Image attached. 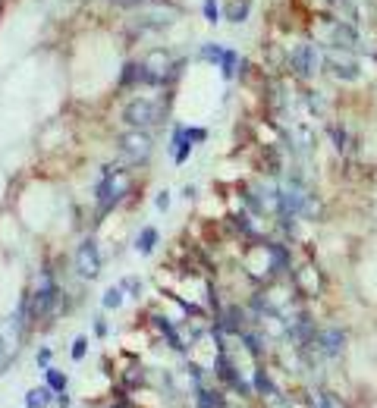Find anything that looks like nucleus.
<instances>
[{
	"mask_svg": "<svg viewBox=\"0 0 377 408\" xmlns=\"http://www.w3.org/2000/svg\"><path fill=\"white\" fill-rule=\"evenodd\" d=\"M312 41L324 44L327 51H349V53H365L368 51V41L362 35V29L352 22V19L340 16L333 10H324V13H314L312 19Z\"/></svg>",
	"mask_w": 377,
	"mask_h": 408,
	"instance_id": "obj_1",
	"label": "nucleus"
},
{
	"mask_svg": "<svg viewBox=\"0 0 377 408\" xmlns=\"http://www.w3.org/2000/svg\"><path fill=\"white\" fill-rule=\"evenodd\" d=\"M183 6L173 4V0H148L145 6L136 13L129 25V38L126 41L136 44L145 41V35H160V32H170L177 22H183Z\"/></svg>",
	"mask_w": 377,
	"mask_h": 408,
	"instance_id": "obj_2",
	"label": "nucleus"
},
{
	"mask_svg": "<svg viewBox=\"0 0 377 408\" xmlns=\"http://www.w3.org/2000/svg\"><path fill=\"white\" fill-rule=\"evenodd\" d=\"M139 60H141L145 88H173L186 70V57H177V53L167 51V48H154Z\"/></svg>",
	"mask_w": 377,
	"mask_h": 408,
	"instance_id": "obj_3",
	"label": "nucleus"
},
{
	"mask_svg": "<svg viewBox=\"0 0 377 408\" xmlns=\"http://www.w3.org/2000/svg\"><path fill=\"white\" fill-rule=\"evenodd\" d=\"M132 192V176L117 164H107L101 170V179L94 185V204H98V220H104L113 207L123 204V198H129Z\"/></svg>",
	"mask_w": 377,
	"mask_h": 408,
	"instance_id": "obj_4",
	"label": "nucleus"
},
{
	"mask_svg": "<svg viewBox=\"0 0 377 408\" xmlns=\"http://www.w3.org/2000/svg\"><path fill=\"white\" fill-rule=\"evenodd\" d=\"M29 324H32V320H29V296H23L16 314H10L6 320H0V374L16 361L19 346H23Z\"/></svg>",
	"mask_w": 377,
	"mask_h": 408,
	"instance_id": "obj_5",
	"label": "nucleus"
},
{
	"mask_svg": "<svg viewBox=\"0 0 377 408\" xmlns=\"http://www.w3.org/2000/svg\"><path fill=\"white\" fill-rule=\"evenodd\" d=\"M167 110H170V101L167 98H148V95H136L123 104V123L129 129H154V126L164 123Z\"/></svg>",
	"mask_w": 377,
	"mask_h": 408,
	"instance_id": "obj_6",
	"label": "nucleus"
},
{
	"mask_svg": "<svg viewBox=\"0 0 377 408\" xmlns=\"http://www.w3.org/2000/svg\"><path fill=\"white\" fill-rule=\"evenodd\" d=\"M283 63H286V70L293 72L295 79L312 82V79L321 76V70H324V51H321L312 38H305V41H295L293 48L286 51V60H283Z\"/></svg>",
	"mask_w": 377,
	"mask_h": 408,
	"instance_id": "obj_7",
	"label": "nucleus"
},
{
	"mask_svg": "<svg viewBox=\"0 0 377 408\" xmlns=\"http://www.w3.org/2000/svg\"><path fill=\"white\" fill-rule=\"evenodd\" d=\"M60 296H63L60 283L53 279L51 270H44L41 279H38V286H35V292L29 296V320L32 324H41V320L51 317L60 308Z\"/></svg>",
	"mask_w": 377,
	"mask_h": 408,
	"instance_id": "obj_8",
	"label": "nucleus"
},
{
	"mask_svg": "<svg viewBox=\"0 0 377 408\" xmlns=\"http://www.w3.org/2000/svg\"><path fill=\"white\" fill-rule=\"evenodd\" d=\"M117 148L129 166H145L154 154V138L148 136V129H126L117 138Z\"/></svg>",
	"mask_w": 377,
	"mask_h": 408,
	"instance_id": "obj_9",
	"label": "nucleus"
},
{
	"mask_svg": "<svg viewBox=\"0 0 377 408\" xmlns=\"http://www.w3.org/2000/svg\"><path fill=\"white\" fill-rule=\"evenodd\" d=\"M333 82H359L362 79V53H349V51H327L324 53V70Z\"/></svg>",
	"mask_w": 377,
	"mask_h": 408,
	"instance_id": "obj_10",
	"label": "nucleus"
},
{
	"mask_svg": "<svg viewBox=\"0 0 377 408\" xmlns=\"http://www.w3.org/2000/svg\"><path fill=\"white\" fill-rule=\"evenodd\" d=\"M101 270H104V258H101L98 239H94V236L82 239V245L76 249V273L82 279H98Z\"/></svg>",
	"mask_w": 377,
	"mask_h": 408,
	"instance_id": "obj_11",
	"label": "nucleus"
},
{
	"mask_svg": "<svg viewBox=\"0 0 377 408\" xmlns=\"http://www.w3.org/2000/svg\"><path fill=\"white\" fill-rule=\"evenodd\" d=\"M314 346H318V352L324 358H340L343 349H346V330H340V327H327V330H318V336H314Z\"/></svg>",
	"mask_w": 377,
	"mask_h": 408,
	"instance_id": "obj_12",
	"label": "nucleus"
},
{
	"mask_svg": "<svg viewBox=\"0 0 377 408\" xmlns=\"http://www.w3.org/2000/svg\"><path fill=\"white\" fill-rule=\"evenodd\" d=\"M139 88H145V79H141V60L129 57V60H123V66H120L117 91H139Z\"/></svg>",
	"mask_w": 377,
	"mask_h": 408,
	"instance_id": "obj_13",
	"label": "nucleus"
},
{
	"mask_svg": "<svg viewBox=\"0 0 377 408\" xmlns=\"http://www.w3.org/2000/svg\"><path fill=\"white\" fill-rule=\"evenodd\" d=\"M192 151H195V145H192V138L186 136V126H173V136H170V154H173V164L177 166H183L188 157H192Z\"/></svg>",
	"mask_w": 377,
	"mask_h": 408,
	"instance_id": "obj_14",
	"label": "nucleus"
},
{
	"mask_svg": "<svg viewBox=\"0 0 377 408\" xmlns=\"http://www.w3.org/2000/svg\"><path fill=\"white\" fill-rule=\"evenodd\" d=\"M214 374H217L224 383H230L233 390H239V393H248V383H242V377L236 374V367H233V361L226 358V352H217V358H214Z\"/></svg>",
	"mask_w": 377,
	"mask_h": 408,
	"instance_id": "obj_15",
	"label": "nucleus"
},
{
	"mask_svg": "<svg viewBox=\"0 0 377 408\" xmlns=\"http://www.w3.org/2000/svg\"><path fill=\"white\" fill-rule=\"evenodd\" d=\"M151 324H154V330H158L160 336L167 339V346H170L173 352H186L183 336L177 333V327H173V320H170V317H164V314H151Z\"/></svg>",
	"mask_w": 377,
	"mask_h": 408,
	"instance_id": "obj_16",
	"label": "nucleus"
},
{
	"mask_svg": "<svg viewBox=\"0 0 377 408\" xmlns=\"http://www.w3.org/2000/svg\"><path fill=\"white\" fill-rule=\"evenodd\" d=\"M248 13H252V0H230V4L224 6V19L230 25L248 22Z\"/></svg>",
	"mask_w": 377,
	"mask_h": 408,
	"instance_id": "obj_17",
	"label": "nucleus"
},
{
	"mask_svg": "<svg viewBox=\"0 0 377 408\" xmlns=\"http://www.w3.org/2000/svg\"><path fill=\"white\" fill-rule=\"evenodd\" d=\"M158 242H160V232L154 230V226H141L139 230V236H136V251L139 255H151L154 249H158Z\"/></svg>",
	"mask_w": 377,
	"mask_h": 408,
	"instance_id": "obj_18",
	"label": "nucleus"
},
{
	"mask_svg": "<svg viewBox=\"0 0 377 408\" xmlns=\"http://www.w3.org/2000/svg\"><path fill=\"white\" fill-rule=\"evenodd\" d=\"M224 51H226V44L205 41L198 48V60H201V63H207V66H220V60H224Z\"/></svg>",
	"mask_w": 377,
	"mask_h": 408,
	"instance_id": "obj_19",
	"label": "nucleus"
},
{
	"mask_svg": "<svg viewBox=\"0 0 377 408\" xmlns=\"http://www.w3.org/2000/svg\"><path fill=\"white\" fill-rule=\"evenodd\" d=\"M53 396H57V393H53L47 383L44 386H35V390L25 393V405H29V408H47V405L53 402Z\"/></svg>",
	"mask_w": 377,
	"mask_h": 408,
	"instance_id": "obj_20",
	"label": "nucleus"
},
{
	"mask_svg": "<svg viewBox=\"0 0 377 408\" xmlns=\"http://www.w3.org/2000/svg\"><path fill=\"white\" fill-rule=\"evenodd\" d=\"M239 51H236V48H226L224 51V60H220V66H217V70H220V76H224L226 79V82H233V79H236V72H239Z\"/></svg>",
	"mask_w": 377,
	"mask_h": 408,
	"instance_id": "obj_21",
	"label": "nucleus"
},
{
	"mask_svg": "<svg viewBox=\"0 0 377 408\" xmlns=\"http://www.w3.org/2000/svg\"><path fill=\"white\" fill-rule=\"evenodd\" d=\"M126 302V289L123 286H107L104 289V296H101V305H104V311H117V308H123Z\"/></svg>",
	"mask_w": 377,
	"mask_h": 408,
	"instance_id": "obj_22",
	"label": "nucleus"
},
{
	"mask_svg": "<svg viewBox=\"0 0 377 408\" xmlns=\"http://www.w3.org/2000/svg\"><path fill=\"white\" fill-rule=\"evenodd\" d=\"M201 19H205L207 25H217L220 19H224V6H220V0H201Z\"/></svg>",
	"mask_w": 377,
	"mask_h": 408,
	"instance_id": "obj_23",
	"label": "nucleus"
},
{
	"mask_svg": "<svg viewBox=\"0 0 377 408\" xmlns=\"http://www.w3.org/2000/svg\"><path fill=\"white\" fill-rule=\"evenodd\" d=\"M198 408H230V405H226V399L220 393L198 386Z\"/></svg>",
	"mask_w": 377,
	"mask_h": 408,
	"instance_id": "obj_24",
	"label": "nucleus"
},
{
	"mask_svg": "<svg viewBox=\"0 0 377 408\" xmlns=\"http://www.w3.org/2000/svg\"><path fill=\"white\" fill-rule=\"evenodd\" d=\"M44 383L51 386L53 393H63L66 383H70V377H66L63 371H57V367H44Z\"/></svg>",
	"mask_w": 377,
	"mask_h": 408,
	"instance_id": "obj_25",
	"label": "nucleus"
},
{
	"mask_svg": "<svg viewBox=\"0 0 377 408\" xmlns=\"http://www.w3.org/2000/svg\"><path fill=\"white\" fill-rule=\"evenodd\" d=\"M230 220H233V226H236V230L242 232V236H248V239H258V230H255V226H252V220H248V213H245V211H236Z\"/></svg>",
	"mask_w": 377,
	"mask_h": 408,
	"instance_id": "obj_26",
	"label": "nucleus"
},
{
	"mask_svg": "<svg viewBox=\"0 0 377 408\" xmlns=\"http://www.w3.org/2000/svg\"><path fill=\"white\" fill-rule=\"evenodd\" d=\"M255 390H258L261 396H274V399H277V386L271 383V377H267V374L261 371V367L255 371Z\"/></svg>",
	"mask_w": 377,
	"mask_h": 408,
	"instance_id": "obj_27",
	"label": "nucleus"
},
{
	"mask_svg": "<svg viewBox=\"0 0 377 408\" xmlns=\"http://www.w3.org/2000/svg\"><path fill=\"white\" fill-rule=\"evenodd\" d=\"M330 142H333V151L343 154L349 148V132L343 129V126H330Z\"/></svg>",
	"mask_w": 377,
	"mask_h": 408,
	"instance_id": "obj_28",
	"label": "nucleus"
},
{
	"mask_svg": "<svg viewBox=\"0 0 377 408\" xmlns=\"http://www.w3.org/2000/svg\"><path fill=\"white\" fill-rule=\"evenodd\" d=\"M239 339H242V346H245V349L252 352L255 358H258V355H261V349H264L261 336H255V333H248V330H242V333H239Z\"/></svg>",
	"mask_w": 377,
	"mask_h": 408,
	"instance_id": "obj_29",
	"label": "nucleus"
},
{
	"mask_svg": "<svg viewBox=\"0 0 377 408\" xmlns=\"http://www.w3.org/2000/svg\"><path fill=\"white\" fill-rule=\"evenodd\" d=\"M85 352H89V336H76V339H72V349H70L72 361H82Z\"/></svg>",
	"mask_w": 377,
	"mask_h": 408,
	"instance_id": "obj_30",
	"label": "nucleus"
},
{
	"mask_svg": "<svg viewBox=\"0 0 377 408\" xmlns=\"http://www.w3.org/2000/svg\"><path fill=\"white\" fill-rule=\"evenodd\" d=\"M110 6H117V10H123V13H136L141 10V6L148 4V0H107Z\"/></svg>",
	"mask_w": 377,
	"mask_h": 408,
	"instance_id": "obj_31",
	"label": "nucleus"
},
{
	"mask_svg": "<svg viewBox=\"0 0 377 408\" xmlns=\"http://www.w3.org/2000/svg\"><path fill=\"white\" fill-rule=\"evenodd\" d=\"M186 136L192 138V145H205L207 142V129H205V126H186Z\"/></svg>",
	"mask_w": 377,
	"mask_h": 408,
	"instance_id": "obj_32",
	"label": "nucleus"
},
{
	"mask_svg": "<svg viewBox=\"0 0 377 408\" xmlns=\"http://www.w3.org/2000/svg\"><path fill=\"white\" fill-rule=\"evenodd\" d=\"M120 286H123V289L129 292L132 298H139V296H141V279H139V277H126V279H120Z\"/></svg>",
	"mask_w": 377,
	"mask_h": 408,
	"instance_id": "obj_33",
	"label": "nucleus"
},
{
	"mask_svg": "<svg viewBox=\"0 0 377 408\" xmlns=\"http://www.w3.org/2000/svg\"><path fill=\"white\" fill-rule=\"evenodd\" d=\"M154 207H158V211L160 213H167V211H170V192H158V198H154Z\"/></svg>",
	"mask_w": 377,
	"mask_h": 408,
	"instance_id": "obj_34",
	"label": "nucleus"
},
{
	"mask_svg": "<svg viewBox=\"0 0 377 408\" xmlns=\"http://www.w3.org/2000/svg\"><path fill=\"white\" fill-rule=\"evenodd\" d=\"M318 408H346V405H343L336 396H330V393H324V396L318 399Z\"/></svg>",
	"mask_w": 377,
	"mask_h": 408,
	"instance_id": "obj_35",
	"label": "nucleus"
},
{
	"mask_svg": "<svg viewBox=\"0 0 377 408\" xmlns=\"http://www.w3.org/2000/svg\"><path fill=\"white\" fill-rule=\"evenodd\" d=\"M51 355H53V352H51V349H47V346H44V349H38V355H35V361H38V367H51Z\"/></svg>",
	"mask_w": 377,
	"mask_h": 408,
	"instance_id": "obj_36",
	"label": "nucleus"
},
{
	"mask_svg": "<svg viewBox=\"0 0 377 408\" xmlns=\"http://www.w3.org/2000/svg\"><path fill=\"white\" fill-rule=\"evenodd\" d=\"M94 336H101V339L107 336V320L104 317H94Z\"/></svg>",
	"mask_w": 377,
	"mask_h": 408,
	"instance_id": "obj_37",
	"label": "nucleus"
},
{
	"mask_svg": "<svg viewBox=\"0 0 377 408\" xmlns=\"http://www.w3.org/2000/svg\"><path fill=\"white\" fill-rule=\"evenodd\" d=\"M53 402H57L60 408H70V405H72V399H70V393L63 390V393H57V396H53Z\"/></svg>",
	"mask_w": 377,
	"mask_h": 408,
	"instance_id": "obj_38",
	"label": "nucleus"
},
{
	"mask_svg": "<svg viewBox=\"0 0 377 408\" xmlns=\"http://www.w3.org/2000/svg\"><path fill=\"white\" fill-rule=\"evenodd\" d=\"M195 195H198V189H195V185H186V189H183V198H186V202H192Z\"/></svg>",
	"mask_w": 377,
	"mask_h": 408,
	"instance_id": "obj_39",
	"label": "nucleus"
},
{
	"mask_svg": "<svg viewBox=\"0 0 377 408\" xmlns=\"http://www.w3.org/2000/svg\"><path fill=\"white\" fill-rule=\"evenodd\" d=\"M113 408H129V405H126V402H123V399H120V402H113Z\"/></svg>",
	"mask_w": 377,
	"mask_h": 408,
	"instance_id": "obj_40",
	"label": "nucleus"
}]
</instances>
